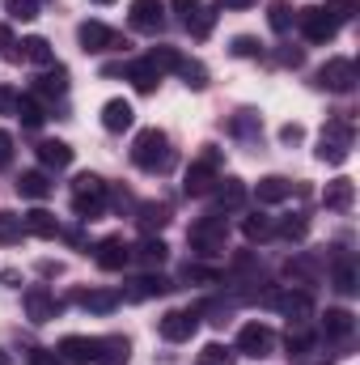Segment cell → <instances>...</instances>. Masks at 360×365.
<instances>
[{"label": "cell", "instance_id": "f1b7e54d", "mask_svg": "<svg viewBox=\"0 0 360 365\" xmlns=\"http://www.w3.org/2000/svg\"><path fill=\"white\" fill-rule=\"evenodd\" d=\"M123 77L136 86V93H153L162 86V73L149 64V60H136V64H123Z\"/></svg>", "mask_w": 360, "mask_h": 365}, {"label": "cell", "instance_id": "30bf717a", "mask_svg": "<svg viewBox=\"0 0 360 365\" xmlns=\"http://www.w3.org/2000/svg\"><path fill=\"white\" fill-rule=\"evenodd\" d=\"M271 349H275V331H271L268 323H246L242 331H238V344H233V353H242V357H271Z\"/></svg>", "mask_w": 360, "mask_h": 365}, {"label": "cell", "instance_id": "603a6c76", "mask_svg": "<svg viewBox=\"0 0 360 365\" xmlns=\"http://www.w3.org/2000/svg\"><path fill=\"white\" fill-rule=\"evenodd\" d=\"M212 195H216V208L221 212H238L242 204H246V182L242 179H216V187H212Z\"/></svg>", "mask_w": 360, "mask_h": 365}, {"label": "cell", "instance_id": "7402d4cb", "mask_svg": "<svg viewBox=\"0 0 360 365\" xmlns=\"http://www.w3.org/2000/svg\"><path fill=\"white\" fill-rule=\"evenodd\" d=\"M352 331H356V314H352V310L335 306V310L322 314V336H327V340H352Z\"/></svg>", "mask_w": 360, "mask_h": 365}, {"label": "cell", "instance_id": "8fae6325", "mask_svg": "<svg viewBox=\"0 0 360 365\" xmlns=\"http://www.w3.org/2000/svg\"><path fill=\"white\" fill-rule=\"evenodd\" d=\"M157 331H162L166 344H186L199 331V310H166L162 323H157Z\"/></svg>", "mask_w": 360, "mask_h": 365}, {"label": "cell", "instance_id": "6f0895ef", "mask_svg": "<svg viewBox=\"0 0 360 365\" xmlns=\"http://www.w3.org/2000/svg\"><path fill=\"white\" fill-rule=\"evenodd\" d=\"M60 234H64L73 247H85V234H81V230H60Z\"/></svg>", "mask_w": 360, "mask_h": 365}, {"label": "cell", "instance_id": "74e56055", "mask_svg": "<svg viewBox=\"0 0 360 365\" xmlns=\"http://www.w3.org/2000/svg\"><path fill=\"white\" fill-rule=\"evenodd\" d=\"M21 234H26V225H21V212H9V208H0V247H13V242H21Z\"/></svg>", "mask_w": 360, "mask_h": 365}, {"label": "cell", "instance_id": "681fc988", "mask_svg": "<svg viewBox=\"0 0 360 365\" xmlns=\"http://www.w3.org/2000/svg\"><path fill=\"white\" fill-rule=\"evenodd\" d=\"M356 9H360L356 0H331V4H327V13H331L339 26H344V21H352V17H356Z\"/></svg>", "mask_w": 360, "mask_h": 365}, {"label": "cell", "instance_id": "f5cc1de1", "mask_svg": "<svg viewBox=\"0 0 360 365\" xmlns=\"http://www.w3.org/2000/svg\"><path fill=\"white\" fill-rule=\"evenodd\" d=\"M280 140H284V145H301V140H305V128H301V123H284V128H280Z\"/></svg>", "mask_w": 360, "mask_h": 365}, {"label": "cell", "instance_id": "d6a6232c", "mask_svg": "<svg viewBox=\"0 0 360 365\" xmlns=\"http://www.w3.org/2000/svg\"><path fill=\"white\" fill-rule=\"evenodd\" d=\"M21 56H26V60H34L38 68H51V64H55V51H51V43H47L43 34L21 38Z\"/></svg>", "mask_w": 360, "mask_h": 365}, {"label": "cell", "instance_id": "2e32d148", "mask_svg": "<svg viewBox=\"0 0 360 365\" xmlns=\"http://www.w3.org/2000/svg\"><path fill=\"white\" fill-rule=\"evenodd\" d=\"M93 361L97 365H127L132 361V340L127 336H97L93 340Z\"/></svg>", "mask_w": 360, "mask_h": 365}, {"label": "cell", "instance_id": "3957f363", "mask_svg": "<svg viewBox=\"0 0 360 365\" xmlns=\"http://www.w3.org/2000/svg\"><path fill=\"white\" fill-rule=\"evenodd\" d=\"M106 200H110V187L97 175H77L73 179V212L81 221H97L106 212Z\"/></svg>", "mask_w": 360, "mask_h": 365}, {"label": "cell", "instance_id": "8d00e7d4", "mask_svg": "<svg viewBox=\"0 0 360 365\" xmlns=\"http://www.w3.org/2000/svg\"><path fill=\"white\" fill-rule=\"evenodd\" d=\"M331 280H335V289L339 293H356V264H352V255H339L335 259V268H331Z\"/></svg>", "mask_w": 360, "mask_h": 365}, {"label": "cell", "instance_id": "680465c9", "mask_svg": "<svg viewBox=\"0 0 360 365\" xmlns=\"http://www.w3.org/2000/svg\"><path fill=\"white\" fill-rule=\"evenodd\" d=\"M255 0H216V9H250Z\"/></svg>", "mask_w": 360, "mask_h": 365}, {"label": "cell", "instance_id": "9f6ffc18", "mask_svg": "<svg viewBox=\"0 0 360 365\" xmlns=\"http://www.w3.org/2000/svg\"><path fill=\"white\" fill-rule=\"evenodd\" d=\"M9 162H13V136H9V132H0V170H4Z\"/></svg>", "mask_w": 360, "mask_h": 365}, {"label": "cell", "instance_id": "e575fe53", "mask_svg": "<svg viewBox=\"0 0 360 365\" xmlns=\"http://www.w3.org/2000/svg\"><path fill=\"white\" fill-rule=\"evenodd\" d=\"M242 234H246V242H268L275 234V221L263 212H250V217H242Z\"/></svg>", "mask_w": 360, "mask_h": 365}, {"label": "cell", "instance_id": "7dc6e473", "mask_svg": "<svg viewBox=\"0 0 360 365\" xmlns=\"http://www.w3.org/2000/svg\"><path fill=\"white\" fill-rule=\"evenodd\" d=\"M275 230H280L288 242H301V238L309 234V221H305V217H288V221H284V225H275Z\"/></svg>", "mask_w": 360, "mask_h": 365}, {"label": "cell", "instance_id": "d4e9b609", "mask_svg": "<svg viewBox=\"0 0 360 365\" xmlns=\"http://www.w3.org/2000/svg\"><path fill=\"white\" fill-rule=\"evenodd\" d=\"M21 225H26L30 238H60V221H55V212H47V208L21 212Z\"/></svg>", "mask_w": 360, "mask_h": 365}, {"label": "cell", "instance_id": "cb8c5ba5", "mask_svg": "<svg viewBox=\"0 0 360 365\" xmlns=\"http://www.w3.org/2000/svg\"><path fill=\"white\" fill-rule=\"evenodd\" d=\"M136 225H140L144 234L166 230V225H170V204H162V200H144V204L136 208Z\"/></svg>", "mask_w": 360, "mask_h": 365}, {"label": "cell", "instance_id": "7bdbcfd3", "mask_svg": "<svg viewBox=\"0 0 360 365\" xmlns=\"http://www.w3.org/2000/svg\"><path fill=\"white\" fill-rule=\"evenodd\" d=\"M259 128H263V119H259L255 110H238V115L229 119V132H233V136H255Z\"/></svg>", "mask_w": 360, "mask_h": 365}, {"label": "cell", "instance_id": "44dd1931", "mask_svg": "<svg viewBox=\"0 0 360 365\" xmlns=\"http://www.w3.org/2000/svg\"><path fill=\"white\" fill-rule=\"evenodd\" d=\"M132 123H136V110H132L127 98H110V102L102 106V128H106V132H127Z\"/></svg>", "mask_w": 360, "mask_h": 365}, {"label": "cell", "instance_id": "836d02e7", "mask_svg": "<svg viewBox=\"0 0 360 365\" xmlns=\"http://www.w3.org/2000/svg\"><path fill=\"white\" fill-rule=\"evenodd\" d=\"M314 331H309V323H288V336H284V344H288V357H305L309 349H314Z\"/></svg>", "mask_w": 360, "mask_h": 365}, {"label": "cell", "instance_id": "ee69618b", "mask_svg": "<svg viewBox=\"0 0 360 365\" xmlns=\"http://www.w3.org/2000/svg\"><path fill=\"white\" fill-rule=\"evenodd\" d=\"M38 9H43V0H4V13L17 17V21H34Z\"/></svg>", "mask_w": 360, "mask_h": 365}, {"label": "cell", "instance_id": "ffe728a7", "mask_svg": "<svg viewBox=\"0 0 360 365\" xmlns=\"http://www.w3.org/2000/svg\"><path fill=\"white\" fill-rule=\"evenodd\" d=\"M322 204H327L331 212H352V204H356V182L352 179H331L327 191H322Z\"/></svg>", "mask_w": 360, "mask_h": 365}, {"label": "cell", "instance_id": "9c48e42d", "mask_svg": "<svg viewBox=\"0 0 360 365\" xmlns=\"http://www.w3.org/2000/svg\"><path fill=\"white\" fill-rule=\"evenodd\" d=\"M268 306H275L288 323H309L314 319V297H309V289H280V293H271Z\"/></svg>", "mask_w": 360, "mask_h": 365}, {"label": "cell", "instance_id": "f6af8a7d", "mask_svg": "<svg viewBox=\"0 0 360 365\" xmlns=\"http://www.w3.org/2000/svg\"><path fill=\"white\" fill-rule=\"evenodd\" d=\"M182 280L186 284H221V272L216 268H203V264H186L182 268Z\"/></svg>", "mask_w": 360, "mask_h": 365}, {"label": "cell", "instance_id": "484cf974", "mask_svg": "<svg viewBox=\"0 0 360 365\" xmlns=\"http://www.w3.org/2000/svg\"><path fill=\"white\" fill-rule=\"evenodd\" d=\"M132 259L136 264H144V268H162L166 259H170V247L162 242V238H153V234H144L136 247H132Z\"/></svg>", "mask_w": 360, "mask_h": 365}, {"label": "cell", "instance_id": "5b68a950", "mask_svg": "<svg viewBox=\"0 0 360 365\" xmlns=\"http://www.w3.org/2000/svg\"><path fill=\"white\" fill-rule=\"evenodd\" d=\"M221 179V149L216 145H203V153L186 166V175H182V191L186 195H208L212 187Z\"/></svg>", "mask_w": 360, "mask_h": 365}, {"label": "cell", "instance_id": "f35d334b", "mask_svg": "<svg viewBox=\"0 0 360 365\" xmlns=\"http://www.w3.org/2000/svg\"><path fill=\"white\" fill-rule=\"evenodd\" d=\"M292 17H297V9H292V0H271L268 4V21L275 34H284L288 26H292Z\"/></svg>", "mask_w": 360, "mask_h": 365}, {"label": "cell", "instance_id": "ab89813d", "mask_svg": "<svg viewBox=\"0 0 360 365\" xmlns=\"http://www.w3.org/2000/svg\"><path fill=\"white\" fill-rule=\"evenodd\" d=\"M144 60H149V64H153L162 77H166V73H179V64H182V56L174 51V47H153Z\"/></svg>", "mask_w": 360, "mask_h": 365}, {"label": "cell", "instance_id": "6da1fadb", "mask_svg": "<svg viewBox=\"0 0 360 365\" xmlns=\"http://www.w3.org/2000/svg\"><path fill=\"white\" fill-rule=\"evenodd\" d=\"M132 166L144 170V175H166L174 166V149H170V136L162 128H144L136 140H132Z\"/></svg>", "mask_w": 360, "mask_h": 365}, {"label": "cell", "instance_id": "d6986e66", "mask_svg": "<svg viewBox=\"0 0 360 365\" xmlns=\"http://www.w3.org/2000/svg\"><path fill=\"white\" fill-rule=\"evenodd\" d=\"M119 302H123L119 289H81L77 293V306L90 314H110V310H119Z\"/></svg>", "mask_w": 360, "mask_h": 365}, {"label": "cell", "instance_id": "91938a15", "mask_svg": "<svg viewBox=\"0 0 360 365\" xmlns=\"http://www.w3.org/2000/svg\"><path fill=\"white\" fill-rule=\"evenodd\" d=\"M0 365H13V357H9V353H4V349H0Z\"/></svg>", "mask_w": 360, "mask_h": 365}, {"label": "cell", "instance_id": "60d3db41", "mask_svg": "<svg viewBox=\"0 0 360 365\" xmlns=\"http://www.w3.org/2000/svg\"><path fill=\"white\" fill-rule=\"evenodd\" d=\"M179 77L186 81V90H208V68H203L199 60H182Z\"/></svg>", "mask_w": 360, "mask_h": 365}, {"label": "cell", "instance_id": "5bb4252c", "mask_svg": "<svg viewBox=\"0 0 360 365\" xmlns=\"http://www.w3.org/2000/svg\"><path fill=\"white\" fill-rule=\"evenodd\" d=\"M132 30L162 34L166 30V0H132Z\"/></svg>", "mask_w": 360, "mask_h": 365}, {"label": "cell", "instance_id": "db71d44e", "mask_svg": "<svg viewBox=\"0 0 360 365\" xmlns=\"http://www.w3.org/2000/svg\"><path fill=\"white\" fill-rule=\"evenodd\" d=\"M13 110H17V93L9 86H0V115H13Z\"/></svg>", "mask_w": 360, "mask_h": 365}, {"label": "cell", "instance_id": "b9f144b4", "mask_svg": "<svg viewBox=\"0 0 360 365\" xmlns=\"http://www.w3.org/2000/svg\"><path fill=\"white\" fill-rule=\"evenodd\" d=\"M199 365H238V353L229 349V344H203V353H199Z\"/></svg>", "mask_w": 360, "mask_h": 365}, {"label": "cell", "instance_id": "7c38bea8", "mask_svg": "<svg viewBox=\"0 0 360 365\" xmlns=\"http://www.w3.org/2000/svg\"><path fill=\"white\" fill-rule=\"evenodd\" d=\"M60 310H64V302L47 284H30L26 289V314H30V323H51V319H60Z\"/></svg>", "mask_w": 360, "mask_h": 365}, {"label": "cell", "instance_id": "e0dca14e", "mask_svg": "<svg viewBox=\"0 0 360 365\" xmlns=\"http://www.w3.org/2000/svg\"><path fill=\"white\" fill-rule=\"evenodd\" d=\"M170 289H174V284L162 272H144L123 289V297H127V302H149V297H162V293H170Z\"/></svg>", "mask_w": 360, "mask_h": 365}, {"label": "cell", "instance_id": "ac0fdd59", "mask_svg": "<svg viewBox=\"0 0 360 365\" xmlns=\"http://www.w3.org/2000/svg\"><path fill=\"white\" fill-rule=\"evenodd\" d=\"M284 276H288V280H292L297 289H305V284H314V280L322 276V264H318V259H314L309 251H297V255H292V259L284 264Z\"/></svg>", "mask_w": 360, "mask_h": 365}, {"label": "cell", "instance_id": "1f68e13d", "mask_svg": "<svg viewBox=\"0 0 360 365\" xmlns=\"http://www.w3.org/2000/svg\"><path fill=\"white\" fill-rule=\"evenodd\" d=\"M13 115L21 119V128H30V132H34V128H43V119H47V106H43L34 93H26V98L17 93V110H13Z\"/></svg>", "mask_w": 360, "mask_h": 365}, {"label": "cell", "instance_id": "4dcf8cb0", "mask_svg": "<svg viewBox=\"0 0 360 365\" xmlns=\"http://www.w3.org/2000/svg\"><path fill=\"white\" fill-rule=\"evenodd\" d=\"M288 195H292V179H284V175H268V179L255 182V200L259 204H280Z\"/></svg>", "mask_w": 360, "mask_h": 365}, {"label": "cell", "instance_id": "8992f818", "mask_svg": "<svg viewBox=\"0 0 360 365\" xmlns=\"http://www.w3.org/2000/svg\"><path fill=\"white\" fill-rule=\"evenodd\" d=\"M77 43H81V51H90V56L123 51V47H127V38H123L119 30H110L106 21H81V26H77Z\"/></svg>", "mask_w": 360, "mask_h": 365}, {"label": "cell", "instance_id": "4316f807", "mask_svg": "<svg viewBox=\"0 0 360 365\" xmlns=\"http://www.w3.org/2000/svg\"><path fill=\"white\" fill-rule=\"evenodd\" d=\"M13 187H17V195H21V200H47L55 182L47 179V170H21Z\"/></svg>", "mask_w": 360, "mask_h": 365}, {"label": "cell", "instance_id": "816d5d0a", "mask_svg": "<svg viewBox=\"0 0 360 365\" xmlns=\"http://www.w3.org/2000/svg\"><path fill=\"white\" fill-rule=\"evenodd\" d=\"M275 60H280L284 68H301V64H305V56H301L297 47H280V56H275Z\"/></svg>", "mask_w": 360, "mask_h": 365}, {"label": "cell", "instance_id": "ba28073f", "mask_svg": "<svg viewBox=\"0 0 360 365\" xmlns=\"http://www.w3.org/2000/svg\"><path fill=\"white\" fill-rule=\"evenodd\" d=\"M297 26L305 34V43H331L339 34V21L322 9V4H309V9H297Z\"/></svg>", "mask_w": 360, "mask_h": 365}, {"label": "cell", "instance_id": "11a10c76", "mask_svg": "<svg viewBox=\"0 0 360 365\" xmlns=\"http://www.w3.org/2000/svg\"><path fill=\"white\" fill-rule=\"evenodd\" d=\"M199 4H203V0H170V9H174V13H179L182 21H186V17H191V13H195V9H199Z\"/></svg>", "mask_w": 360, "mask_h": 365}, {"label": "cell", "instance_id": "4fadbf2b", "mask_svg": "<svg viewBox=\"0 0 360 365\" xmlns=\"http://www.w3.org/2000/svg\"><path fill=\"white\" fill-rule=\"evenodd\" d=\"M93 264H97L102 272H123V268L132 264V247H127L119 234H110V238H102V242L93 247Z\"/></svg>", "mask_w": 360, "mask_h": 365}, {"label": "cell", "instance_id": "7a4b0ae2", "mask_svg": "<svg viewBox=\"0 0 360 365\" xmlns=\"http://www.w3.org/2000/svg\"><path fill=\"white\" fill-rule=\"evenodd\" d=\"M186 242H191V251H195V255H203V259H212V255L229 251V225H225V217H221V212L199 217V221L186 230Z\"/></svg>", "mask_w": 360, "mask_h": 365}, {"label": "cell", "instance_id": "277c9868", "mask_svg": "<svg viewBox=\"0 0 360 365\" xmlns=\"http://www.w3.org/2000/svg\"><path fill=\"white\" fill-rule=\"evenodd\" d=\"M352 140H356L352 119H327V128H322V136H318V162L344 166L348 153H352Z\"/></svg>", "mask_w": 360, "mask_h": 365}, {"label": "cell", "instance_id": "f546056e", "mask_svg": "<svg viewBox=\"0 0 360 365\" xmlns=\"http://www.w3.org/2000/svg\"><path fill=\"white\" fill-rule=\"evenodd\" d=\"M55 353L64 357V365H90L93 361V340L90 336H64Z\"/></svg>", "mask_w": 360, "mask_h": 365}, {"label": "cell", "instance_id": "bcb514c9", "mask_svg": "<svg viewBox=\"0 0 360 365\" xmlns=\"http://www.w3.org/2000/svg\"><path fill=\"white\" fill-rule=\"evenodd\" d=\"M229 51H233V56H242V60H259V56H263V43H259V38H250V34H238Z\"/></svg>", "mask_w": 360, "mask_h": 365}, {"label": "cell", "instance_id": "9a60e30c", "mask_svg": "<svg viewBox=\"0 0 360 365\" xmlns=\"http://www.w3.org/2000/svg\"><path fill=\"white\" fill-rule=\"evenodd\" d=\"M68 93V68L64 64H51V68H43L38 77H34V98L47 106V102H55V98H64Z\"/></svg>", "mask_w": 360, "mask_h": 365}, {"label": "cell", "instance_id": "d590c367", "mask_svg": "<svg viewBox=\"0 0 360 365\" xmlns=\"http://www.w3.org/2000/svg\"><path fill=\"white\" fill-rule=\"evenodd\" d=\"M182 26H186V34H191V38H208V34H212V26H216V9L199 4V9L182 21Z\"/></svg>", "mask_w": 360, "mask_h": 365}, {"label": "cell", "instance_id": "94428289", "mask_svg": "<svg viewBox=\"0 0 360 365\" xmlns=\"http://www.w3.org/2000/svg\"><path fill=\"white\" fill-rule=\"evenodd\" d=\"M93 4H115V0H93Z\"/></svg>", "mask_w": 360, "mask_h": 365}, {"label": "cell", "instance_id": "83f0119b", "mask_svg": "<svg viewBox=\"0 0 360 365\" xmlns=\"http://www.w3.org/2000/svg\"><path fill=\"white\" fill-rule=\"evenodd\" d=\"M38 162H43V170H64V166H73V145H64V140H38Z\"/></svg>", "mask_w": 360, "mask_h": 365}, {"label": "cell", "instance_id": "52a82bcc", "mask_svg": "<svg viewBox=\"0 0 360 365\" xmlns=\"http://www.w3.org/2000/svg\"><path fill=\"white\" fill-rule=\"evenodd\" d=\"M314 86H318V90H331V93H352L356 90V64L344 60V56H335V60H327V64L314 73Z\"/></svg>", "mask_w": 360, "mask_h": 365}, {"label": "cell", "instance_id": "f907efd6", "mask_svg": "<svg viewBox=\"0 0 360 365\" xmlns=\"http://www.w3.org/2000/svg\"><path fill=\"white\" fill-rule=\"evenodd\" d=\"M30 365H64V357H60L55 349H34V353H30Z\"/></svg>", "mask_w": 360, "mask_h": 365}, {"label": "cell", "instance_id": "c3c4849f", "mask_svg": "<svg viewBox=\"0 0 360 365\" xmlns=\"http://www.w3.org/2000/svg\"><path fill=\"white\" fill-rule=\"evenodd\" d=\"M17 47H21V43L13 38V30H9V26H0V56H4L9 64H17V60H21V51H17Z\"/></svg>", "mask_w": 360, "mask_h": 365}]
</instances>
